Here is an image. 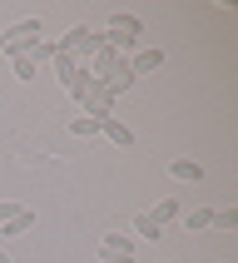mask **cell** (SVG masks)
Instances as JSON below:
<instances>
[{"label": "cell", "mask_w": 238, "mask_h": 263, "mask_svg": "<svg viewBox=\"0 0 238 263\" xmlns=\"http://www.w3.org/2000/svg\"><path fill=\"white\" fill-rule=\"evenodd\" d=\"M169 174H174L179 184H204V164L199 159H169Z\"/></svg>", "instance_id": "cell-6"}, {"label": "cell", "mask_w": 238, "mask_h": 263, "mask_svg": "<svg viewBox=\"0 0 238 263\" xmlns=\"http://www.w3.org/2000/svg\"><path fill=\"white\" fill-rule=\"evenodd\" d=\"M25 55L35 60V65H40V60H50V65H55V55H60V45H55V40H35V45H30V50H25Z\"/></svg>", "instance_id": "cell-12"}, {"label": "cell", "mask_w": 238, "mask_h": 263, "mask_svg": "<svg viewBox=\"0 0 238 263\" xmlns=\"http://www.w3.org/2000/svg\"><path fill=\"white\" fill-rule=\"evenodd\" d=\"M20 209H25V204H15V199H0V223H5V219H15Z\"/></svg>", "instance_id": "cell-15"}, {"label": "cell", "mask_w": 238, "mask_h": 263, "mask_svg": "<svg viewBox=\"0 0 238 263\" xmlns=\"http://www.w3.org/2000/svg\"><path fill=\"white\" fill-rule=\"evenodd\" d=\"M40 40V20H15V25H5L0 30V45H5V55H25L30 45Z\"/></svg>", "instance_id": "cell-1"}, {"label": "cell", "mask_w": 238, "mask_h": 263, "mask_svg": "<svg viewBox=\"0 0 238 263\" xmlns=\"http://www.w3.org/2000/svg\"><path fill=\"white\" fill-rule=\"evenodd\" d=\"M100 263H124V258H100Z\"/></svg>", "instance_id": "cell-17"}, {"label": "cell", "mask_w": 238, "mask_h": 263, "mask_svg": "<svg viewBox=\"0 0 238 263\" xmlns=\"http://www.w3.org/2000/svg\"><path fill=\"white\" fill-rule=\"evenodd\" d=\"M10 65H15V80H35V74H40V65H35L30 55H15Z\"/></svg>", "instance_id": "cell-14"}, {"label": "cell", "mask_w": 238, "mask_h": 263, "mask_svg": "<svg viewBox=\"0 0 238 263\" xmlns=\"http://www.w3.org/2000/svg\"><path fill=\"white\" fill-rule=\"evenodd\" d=\"M100 134H104V139H114L119 149H129V144H134V129L124 124V119H114V115H109V119H100Z\"/></svg>", "instance_id": "cell-7"}, {"label": "cell", "mask_w": 238, "mask_h": 263, "mask_svg": "<svg viewBox=\"0 0 238 263\" xmlns=\"http://www.w3.org/2000/svg\"><path fill=\"white\" fill-rule=\"evenodd\" d=\"M149 214H154V219H159V223H164V229H169V223H174V219H179V214H184V209H179V199H159V204L149 209Z\"/></svg>", "instance_id": "cell-11"}, {"label": "cell", "mask_w": 238, "mask_h": 263, "mask_svg": "<svg viewBox=\"0 0 238 263\" xmlns=\"http://www.w3.org/2000/svg\"><path fill=\"white\" fill-rule=\"evenodd\" d=\"M119 65H124V55H119L114 45H100V50H94V55L85 60V70L94 74L100 85H109V80H114V70H119Z\"/></svg>", "instance_id": "cell-2"}, {"label": "cell", "mask_w": 238, "mask_h": 263, "mask_svg": "<svg viewBox=\"0 0 238 263\" xmlns=\"http://www.w3.org/2000/svg\"><path fill=\"white\" fill-rule=\"evenodd\" d=\"M0 55H5V45H0Z\"/></svg>", "instance_id": "cell-18"}, {"label": "cell", "mask_w": 238, "mask_h": 263, "mask_svg": "<svg viewBox=\"0 0 238 263\" xmlns=\"http://www.w3.org/2000/svg\"><path fill=\"white\" fill-rule=\"evenodd\" d=\"M0 263H15V258H10V253H5V249H0Z\"/></svg>", "instance_id": "cell-16"}, {"label": "cell", "mask_w": 238, "mask_h": 263, "mask_svg": "<svg viewBox=\"0 0 238 263\" xmlns=\"http://www.w3.org/2000/svg\"><path fill=\"white\" fill-rule=\"evenodd\" d=\"M30 229H35V209H20L15 219H5V223H0V243H5V238H20V234H30Z\"/></svg>", "instance_id": "cell-5"}, {"label": "cell", "mask_w": 238, "mask_h": 263, "mask_svg": "<svg viewBox=\"0 0 238 263\" xmlns=\"http://www.w3.org/2000/svg\"><path fill=\"white\" fill-rule=\"evenodd\" d=\"M184 229H189V234H204V229H213V209L199 204L193 214H184Z\"/></svg>", "instance_id": "cell-8"}, {"label": "cell", "mask_w": 238, "mask_h": 263, "mask_svg": "<svg viewBox=\"0 0 238 263\" xmlns=\"http://www.w3.org/2000/svg\"><path fill=\"white\" fill-rule=\"evenodd\" d=\"M70 134H74V139H94V134H100V119L74 115V119H70Z\"/></svg>", "instance_id": "cell-10"}, {"label": "cell", "mask_w": 238, "mask_h": 263, "mask_svg": "<svg viewBox=\"0 0 238 263\" xmlns=\"http://www.w3.org/2000/svg\"><path fill=\"white\" fill-rule=\"evenodd\" d=\"M100 258H124V263H134V238L129 234H104L100 238Z\"/></svg>", "instance_id": "cell-4"}, {"label": "cell", "mask_w": 238, "mask_h": 263, "mask_svg": "<svg viewBox=\"0 0 238 263\" xmlns=\"http://www.w3.org/2000/svg\"><path fill=\"white\" fill-rule=\"evenodd\" d=\"M134 238H164V223H159V219H154V214L144 209V214L134 219Z\"/></svg>", "instance_id": "cell-9"}, {"label": "cell", "mask_w": 238, "mask_h": 263, "mask_svg": "<svg viewBox=\"0 0 238 263\" xmlns=\"http://www.w3.org/2000/svg\"><path fill=\"white\" fill-rule=\"evenodd\" d=\"M164 65V50H154V45H139L129 55V70H134V80H144V74H154Z\"/></svg>", "instance_id": "cell-3"}, {"label": "cell", "mask_w": 238, "mask_h": 263, "mask_svg": "<svg viewBox=\"0 0 238 263\" xmlns=\"http://www.w3.org/2000/svg\"><path fill=\"white\" fill-rule=\"evenodd\" d=\"M213 229L233 234V229H238V209H213Z\"/></svg>", "instance_id": "cell-13"}]
</instances>
